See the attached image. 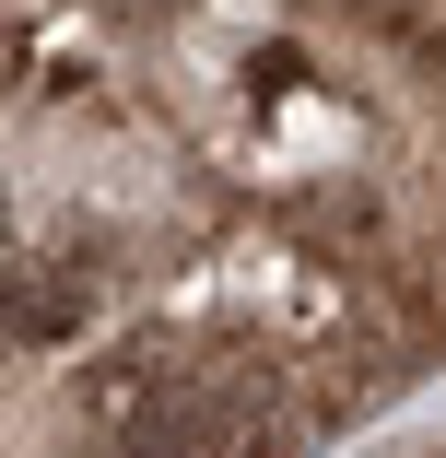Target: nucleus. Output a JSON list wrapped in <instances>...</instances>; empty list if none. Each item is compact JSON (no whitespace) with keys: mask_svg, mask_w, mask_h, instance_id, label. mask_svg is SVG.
Returning a JSON list of instances; mask_svg holds the SVG:
<instances>
[{"mask_svg":"<svg viewBox=\"0 0 446 458\" xmlns=\"http://www.w3.org/2000/svg\"><path fill=\"white\" fill-rule=\"evenodd\" d=\"M106 13H153V0H106Z\"/></svg>","mask_w":446,"mask_h":458,"instance_id":"f03ea898","label":"nucleus"},{"mask_svg":"<svg viewBox=\"0 0 446 458\" xmlns=\"http://www.w3.org/2000/svg\"><path fill=\"white\" fill-rule=\"evenodd\" d=\"M82 306H95V294H82V270H59V259H24L13 283H0V318H13L24 341H71Z\"/></svg>","mask_w":446,"mask_h":458,"instance_id":"f257e3e1","label":"nucleus"}]
</instances>
